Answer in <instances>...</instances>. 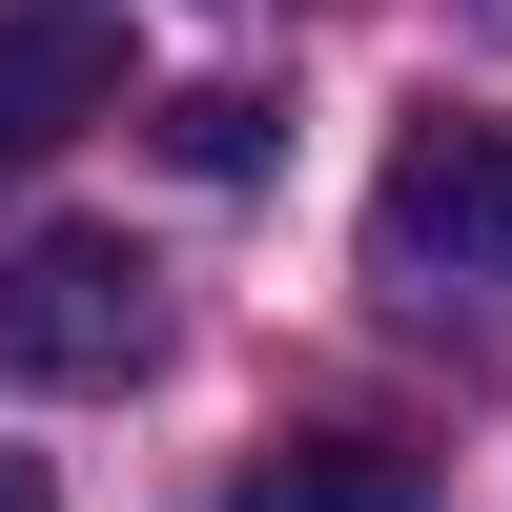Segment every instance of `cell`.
<instances>
[{
    "instance_id": "cell-2",
    "label": "cell",
    "mask_w": 512,
    "mask_h": 512,
    "mask_svg": "<svg viewBox=\"0 0 512 512\" xmlns=\"http://www.w3.org/2000/svg\"><path fill=\"white\" fill-rule=\"evenodd\" d=\"M123 369H144V267H123V226L0 246V390H123Z\"/></svg>"
},
{
    "instance_id": "cell-4",
    "label": "cell",
    "mask_w": 512,
    "mask_h": 512,
    "mask_svg": "<svg viewBox=\"0 0 512 512\" xmlns=\"http://www.w3.org/2000/svg\"><path fill=\"white\" fill-rule=\"evenodd\" d=\"M226 512H410V451L308 431V451H267V472H226Z\"/></svg>"
},
{
    "instance_id": "cell-1",
    "label": "cell",
    "mask_w": 512,
    "mask_h": 512,
    "mask_svg": "<svg viewBox=\"0 0 512 512\" xmlns=\"http://www.w3.org/2000/svg\"><path fill=\"white\" fill-rule=\"evenodd\" d=\"M369 246H390L410 287H492L512 308V123L492 103H431L390 144V185H369Z\"/></svg>"
},
{
    "instance_id": "cell-5",
    "label": "cell",
    "mask_w": 512,
    "mask_h": 512,
    "mask_svg": "<svg viewBox=\"0 0 512 512\" xmlns=\"http://www.w3.org/2000/svg\"><path fill=\"white\" fill-rule=\"evenodd\" d=\"M164 144H185V164H205V185H246V164H267V103H246V82H205V103H185V123H164Z\"/></svg>"
},
{
    "instance_id": "cell-6",
    "label": "cell",
    "mask_w": 512,
    "mask_h": 512,
    "mask_svg": "<svg viewBox=\"0 0 512 512\" xmlns=\"http://www.w3.org/2000/svg\"><path fill=\"white\" fill-rule=\"evenodd\" d=\"M0 512H62V492H41V451H0Z\"/></svg>"
},
{
    "instance_id": "cell-3",
    "label": "cell",
    "mask_w": 512,
    "mask_h": 512,
    "mask_svg": "<svg viewBox=\"0 0 512 512\" xmlns=\"http://www.w3.org/2000/svg\"><path fill=\"white\" fill-rule=\"evenodd\" d=\"M123 123V0H0V164Z\"/></svg>"
}]
</instances>
